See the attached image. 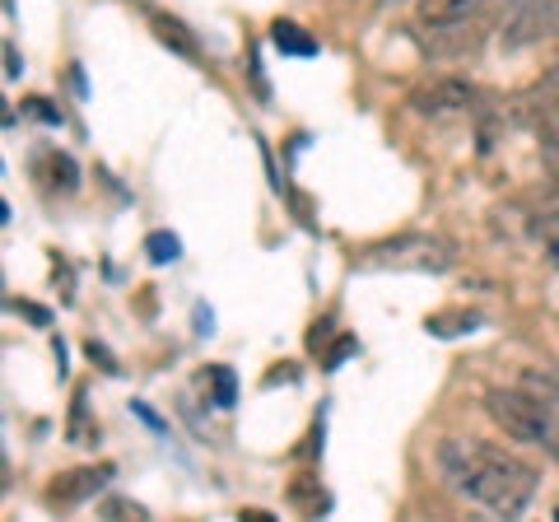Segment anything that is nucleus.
I'll use <instances>...</instances> for the list:
<instances>
[{
    "label": "nucleus",
    "mask_w": 559,
    "mask_h": 522,
    "mask_svg": "<svg viewBox=\"0 0 559 522\" xmlns=\"http://www.w3.org/2000/svg\"><path fill=\"white\" fill-rule=\"evenodd\" d=\"M559 33V0H527L518 10V20L509 24V43H536V38H555Z\"/></svg>",
    "instance_id": "obj_3"
},
{
    "label": "nucleus",
    "mask_w": 559,
    "mask_h": 522,
    "mask_svg": "<svg viewBox=\"0 0 559 522\" xmlns=\"http://www.w3.org/2000/svg\"><path fill=\"white\" fill-rule=\"evenodd\" d=\"M150 248L159 252L154 261H173V257H178V238H164V234H159V238H150Z\"/></svg>",
    "instance_id": "obj_10"
},
{
    "label": "nucleus",
    "mask_w": 559,
    "mask_h": 522,
    "mask_svg": "<svg viewBox=\"0 0 559 522\" xmlns=\"http://www.w3.org/2000/svg\"><path fill=\"white\" fill-rule=\"evenodd\" d=\"M540 242H546V252H550V261L559 266V215L555 220H546L540 224Z\"/></svg>",
    "instance_id": "obj_9"
},
{
    "label": "nucleus",
    "mask_w": 559,
    "mask_h": 522,
    "mask_svg": "<svg viewBox=\"0 0 559 522\" xmlns=\"http://www.w3.org/2000/svg\"><path fill=\"white\" fill-rule=\"evenodd\" d=\"M388 5H401V0H388Z\"/></svg>",
    "instance_id": "obj_11"
},
{
    "label": "nucleus",
    "mask_w": 559,
    "mask_h": 522,
    "mask_svg": "<svg viewBox=\"0 0 559 522\" xmlns=\"http://www.w3.org/2000/svg\"><path fill=\"white\" fill-rule=\"evenodd\" d=\"M485 5H489V0H425L419 14H425V24H433V28H452V24L476 20Z\"/></svg>",
    "instance_id": "obj_5"
},
{
    "label": "nucleus",
    "mask_w": 559,
    "mask_h": 522,
    "mask_svg": "<svg viewBox=\"0 0 559 522\" xmlns=\"http://www.w3.org/2000/svg\"><path fill=\"white\" fill-rule=\"evenodd\" d=\"M271 33H275V47L294 51V57H312V51H318V43L304 38V28H299V24H275Z\"/></svg>",
    "instance_id": "obj_7"
},
{
    "label": "nucleus",
    "mask_w": 559,
    "mask_h": 522,
    "mask_svg": "<svg viewBox=\"0 0 559 522\" xmlns=\"http://www.w3.org/2000/svg\"><path fill=\"white\" fill-rule=\"evenodd\" d=\"M154 28H159V38H164V43H173V47H178L182 57H197V43L187 38V28H182L178 20H164V14H154Z\"/></svg>",
    "instance_id": "obj_8"
},
{
    "label": "nucleus",
    "mask_w": 559,
    "mask_h": 522,
    "mask_svg": "<svg viewBox=\"0 0 559 522\" xmlns=\"http://www.w3.org/2000/svg\"><path fill=\"white\" fill-rule=\"evenodd\" d=\"M471 98H476V94H471L466 84H457V80H443V84H433V90L415 94V108L425 112V117H429V112L439 117V112H457V108H466Z\"/></svg>",
    "instance_id": "obj_6"
},
{
    "label": "nucleus",
    "mask_w": 559,
    "mask_h": 522,
    "mask_svg": "<svg viewBox=\"0 0 559 522\" xmlns=\"http://www.w3.org/2000/svg\"><path fill=\"white\" fill-rule=\"evenodd\" d=\"M103 481H108V466H84V472H66L47 485V503H57V509H70V503H80V499H90L103 490Z\"/></svg>",
    "instance_id": "obj_4"
},
{
    "label": "nucleus",
    "mask_w": 559,
    "mask_h": 522,
    "mask_svg": "<svg viewBox=\"0 0 559 522\" xmlns=\"http://www.w3.org/2000/svg\"><path fill=\"white\" fill-rule=\"evenodd\" d=\"M439 462H443V476L452 481V490L485 503L499 518H518L536 495V472L503 448H489L476 439H448L439 448Z\"/></svg>",
    "instance_id": "obj_1"
},
{
    "label": "nucleus",
    "mask_w": 559,
    "mask_h": 522,
    "mask_svg": "<svg viewBox=\"0 0 559 522\" xmlns=\"http://www.w3.org/2000/svg\"><path fill=\"white\" fill-rule=\"evenodd\" d=\"M485 411L509 439L518 443H546L550 448V434H555V411L559 406H546L536 392L527 388H495L485 396Z\"/></svg>",
    "instance_id": "obj_2"
}]
</instances>
